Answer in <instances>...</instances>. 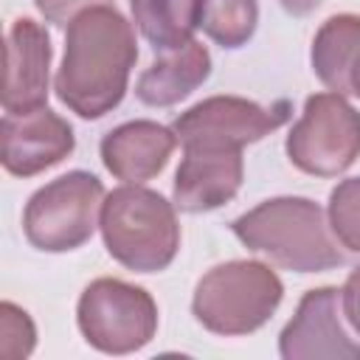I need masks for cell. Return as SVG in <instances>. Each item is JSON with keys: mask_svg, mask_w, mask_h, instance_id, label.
I'll list each match as a JSON object with an SVG mask.
<instances>
[{"mask_svg": "<svg viewBox=\"0 0 360 360\" xmlns=\"http://www.w3.org/2000/svg\"><path fill=\"white\" fill-rule=\"evenodd\" d=\"M48 68H51V39L45 28L28 17L14 20L6 34L3 110L28 112L45 107Z\"/></svg>", "mask_w": 360, "mask_h": 360, "instance_id": "obj_12", "label": "cell"}, {"mask_svg": "<svg viewBox=\"0 0 360 360\" xmlns=\"http://www.w3.org/2000/svg\"><path fill=\"white\" fill-rule=\"evenodd\" d=\"M287 118L290 101L262 107L239 96H211L177 115L172 129L180 143H219L242 149L245 143H253L278 129Z\"/></svg>", "mask_w": 360, "mask_h": 360, "instance_id": "obj_8", "label": "cell"}, {"mask_svg": "<svg viewBox=\"0 0 360 360\" xmlns=\"http://www.w3.org/2000/svg\"><path fill=\"white\" fill-rule=\"evenodd\" d=\"M292 17H307V14H312L318 6H321V0H278Z\"/></svg>", "mask_w": 360, "mask_h": 360, "instance_id": "obj_22", "label": "cell"}, {"mask_svg": "<svg viewBox=\"0 0 360 360\" xmlns=\"http://www.w3.org/2000/svg\"><path fill=\"white\" fill-rule=\"evenodd\" d=\"M242 149L219 143H183L174 174V205L188 214L225 205L242 186Z\"/></svg>", "mask_w": 360, "mask_h": 360, "instance_id": "obj_11", "label": "cell"}, {"mask_svg": "<svg viewBox=\"0 0 360 360\" xmlns=\"http://www.w3.org/2000/svg\"><path fill=\"white\" fill-rule=\"evenodd\" d=\"M349 93L352 96H360V53H357V59L349 68Z\"/></svg>", "mask_w": 360, "mask_h": 360, "instance_id": "obj_23", "label": "cell"}, {"mask_svg": "<svg viewBox=\"0 0 360 360\" xmlns=\"http://www.w3.org/2000/svg\"><path fill=\"white\" fill-rule=\"evenodd\" d=\"M98 228L107 253L135 273L166 270L180 248V225L172 202L138 183H127L104 197Z\"/></svg>", "mask_w": 360, "mask_h": 360, "instance_id": "obj_3", "label": "cell"}, {"mask_svg": "<svg viewBox=\"0 0 360 360\" xmlns=\"http://www.w3.org/2000/svg\"><path fill=\"white\" fill-rule=\"evenodd\" d=\"M290 160L318 177H335L360 158V112L340 93H315L287 135Z\"/></svg>", "mask_w": 360, "mask_h": 360, "instance_id": "obj_7", "label": "cell"}, {"mask_svg": "<svg viewBox=\"0 0 360 360\" xmlns=\"http://www.w3.org/2000/svg\"><path fill=\"white\" fill-rule=\"evenodd\" d=\"M104 186L90 172H68L42 186L25 205L22 231L37 250L65 253L84 245L101 214Z\"/></svg>", "mask_w": 360, "mask_h": 360, "instance_id": "obj_5", "label": "cell"}, {"mask_svg": "<svg viewBox=\"0 0 360 360\" xmlns=\"http://www.w3.org/2000/svg\"><path fill=\"white\" fill-rule=\"evenodd\" d=\"M259 22L256 0H202L200 28L222 48H242Z\"/></svg>", "mask_w": 360, "mask_h": 360, "instance_id": "obj_17", "label": "cell"}, {"mask_svg": "<svg viewBox=\"0 0 360 360\" xmlns=\"http://www.w3.org/2000/svg\"><path fill=\"white\" fill-rule=\"evenodd\" d=\"M329 228L343 248L360 253V177L343 180L329 194Z\"/></svg>", "mask_w": 360, "mask_h": 360, "instance_id": "obj_18", "label": "cell"}, {"mask_svg": "<svg viewBox=\"0 0 360 360\" xmlns=\"http://www.w3.org/2000/svg\"><path fill=\"white\" fill-rule=\"evenodd\" d=\"M73 146L76 138L70 124L48 107L6 112L0 121V160L6 172L17 177H34L56 166L73 152Z\"/></svg>", "mask_w": 360, "mask_h": 360, "instance_id": "obj_10", "label": "cell"}, {"mask_svg": "<svg viewBox=\"0 0 360 360\" xmlns=\"http://www.w3.org/2000/svg\"><path fill=\"white\" fill-rule=\"evenodd\" d=\"M39 14L53 25H70L82 11L93 6H110L112 0H34Z\"/></svg>", "mask_w": 360, "mask_h": 360, "instance_id": "obj_20", "label": "cell"}, {"mask_svg": "<svg viewBox=\"0 0 360 360\" xmlns=\"http://www.w3.org/2000/svg\"><path fill=\"white\" fill-rule=\"evenodd\" d=\"M360 53V17L338 14L329 17L312 42V70L332 90L349 93V68Z\"/></svg>", "mask_w": 360, "mask_h": 360, "instance_id": "obj_15", "label": "cell"}, {"mask_svg": "<svg viewBox=\"0 0 360 360\" xmlns=\"http://www.w3.org/2000/svg\"><path fill=\"white\" fill-rule=\"evenodd\" d=\"M340 301H343V315L360 335V267L346 278V284L340 290Z\"/></svg>", "mask_w": 360, "mask_h": 360, "instance_id": "obj_21", "label": "cell"}, {"mask_svg": "<svg viewBox=\"0 0 360 360\" xmlns=\"http://www.w3.org/2000/svg\"><path fill=\"white\" fill-rule=\"evenodd\" d=\"M281 281L262 262H228L208 270L194 290V318L217 335H248L281 304Z\"/></svg>", "mask_w": 360, "mask_h": 360, "instance_id": "obj_4", "label": "cell"}, {"mask_svg": "<svg viewBox=\"0 0 360 360\" xmlns=\"http://www.w3.org/2000/svg\"><path fill=\"white\" fill-rule=\"evenodd\" d=\"M76 318L84 340L107 354L138 352L158 329V307L152 295L121 278H96L87 284Z\"/></svg>", "mask_w": 360, "mask_h": 360, "instance_id": "obj_6", "label": "cell"}, {"mask_svg": "<svg viewBox=\"0 0 360 360\" xmlns=\"http://www.w3.org/2000/svg\"><path fill=\"white\" fill-rule=\"evenodd\" d=\"M135 59L132 25L115 6H93L68 25L56 96L76 115L101 118L121 104Z\"/></svg>", "mask_w": 360, "mask_h": 360, "instance_id": "obj_1", "label": "cell"}, {"mask_svg": "<svg viewBox=\"0 0 360 360\" xmlns=\"http://www.w3.org/2000/svg\"><path fill=\"white\" fill-rule=\"evenodd\" d=\"M34 323L11 301L0 304V360H22L34 349Z\"/></svg>", "mask_w": 360, "mask_h": 360, "instance_id": "obj_19", "label": "cell"}, {"mask_svg": "<svg viewBox=\"0 0 360 360\" xmlns=\"http://www.w3.org/2000/svg\"><path fill=\"white\" fill-rule=\"evenodd\" d=\"M129 6L138 31L158 53L191 42L202 17V0H129Z\"/></svg>", "mask_w": 360, "mask_h": 360, "instance_id": "obj_16", "label": "cell"}, {"mask_svg": "<svg viewBox=\"0 0 360 360\" xmlns=\"http://www.w3.org/2000/svg\"><path fill=\"white\" fill-rule=\"evenodd\" d=\"M211 73V56L197 39L163 51L138 79L135 96L149 107H172L197 90Z\"/></svg>", "mask_w": 360, "mask_h": 360, "instance_id": "obj_14", "label": "cell"}, {"mask_svg": "<svg viewBox=\"0 0 360 360\" xmlns=\"http://www.w3.org/2000/svg\"><path fill=\"white\" fill-rule=\"evenodd\" d=\"M231 231L245 248L264 253L292 273H323L343 264L323 208L307 197L264 200L253 211L236 217Z\"/></svg>", "mask_w": 360, "mask_h": 360, "instance_id": "obj_2", "label": "cell"}, {"mask_svg": "<svg viewBox=\"0 0 360 360\" xmlns=\"http://www.w3.org/2000/svg\"><path fill=\"white\" fill-rule=\"evenodd\" d=\"M174 146V129L155 121H129L104 135L101 160L112 177L124 183H146L166 169Z\"/></svg>", "mask_w": 360, "mask_h": 360, "instance_id": "obj_13", "label": "cell"}, {"mask_svg": "<svg viewBox=\"0 0 360 360\" xmlns=\"http://www.w3.org/2000/svg\"><path fill=\"white\" fill-rule=\"evenodd\" d=\"M340 290H309L278 338L287 360H360V343L346 332Z\"/></svg>", "mask_w": 360, "mask_h": 360, "instance_id": "obj_9", "label": "cell"}]
</instances>
